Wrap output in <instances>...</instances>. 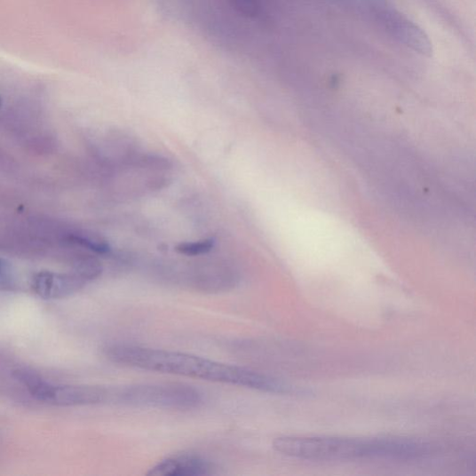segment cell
<instances>
[{"instance_id": "cell-1", "label": "cell", "mask_w": 476, "mask_h": 476, "mask_svg": "<svg viewBox=\"0 0 476 476\" xmlns=\"http://www.w3.org/2000/svg\"><path fill=\"white\" fill-rule=\"evenodd\" d=\"M105 353L111 362L125 367L185 376L271 393H300L297 388L266 374L190 353L123 344L107 346Z\"/></svg>"}, {"instance_id": "cell-2", "label": "cell", "mask_w": 476, "mask_h": 476, "mask_svg": "<svg viewBox=\"0 0 476 476\" xmlns=\"http://www.w3.org/2000/svg\"><path fill=\"white\" fill-rule=\"evenodd\" d=\"M273 448L289 457L319 462L363 459L404 461L410 452L408 440L398 438L355 440L283 436L274 440Z\"/></svg>"}, {"instance_id": "cell-3", "label": "cell", "mask_w": 476, "mask_h": 476, "mask_svg": "<svg viewBox=\"0 0 476 476\" xmlns=\"http://www.w3.org/2000/svg\"><path fill=\"white\" fill-rule=\"evenodd\" d=\"M119 402L136 406L168 409H194L202 403V395L183 385H146L119 390Z\"/></svg>"}, {"instance_id": "cell-4", "label": "cell", "mask_w": 476, "mask_h": 476, "mask_svg": "<svg viewBox=\"0 0 476 476\" xmlns=\"http://www.w3.org/2000/svg\"><path fill=\"white\" fill-rule=\"evenodd\" d=\"M374 13L380 25L395 41L424 56L432 55V47L428 36L407 16L385 5L377 6Z\"/></svg>"}, {"instance_id": "cell-5", "label": "cell", "mask_w": 476, "mask_h": 476, "mask_svg": "<svg viewBox=\"0 0 476 476\" xmlns=\"http://www.w3.org/2000/svg\"><path fill=\"white\" fill-rule=\"evenodd\" d=\"M87 282L75 273L58 274L42 272L35 276L33 287L44 299H62L82 290Z\"/></svg>"}, {"instance_id": "cell-6", "label": "cell", "mask_w": 476, "mask_h": 476, "mask_svg": "<svg viewBox=\"0 0 476 476\" xmlns=\"http://www.w3.org/2000/svg\"><path fill=\"white\" fill-rule=\"evenodd\" d=\"M210 464L201 456L184 453L172 456L150 469L151 476H202L209 474Z\"/></svg>"}, {"instance_id": "cell-7", "label": "cell", "mask_w": 476, "mask_h": 476, "mask_svg": "<svg viewBox=\"0 0 476 476\" xmlns=\"http://www.w3.org/2000/svg\"><path fill=\"white\" fill-rule=\"evenodd\" d=\"M110 396L107 390L94 386L53 385L49 403L64 406H87L106 401Z\"/></svg>"}, {"instance_id": "cell-8", "label": "cell", "mask_w": 476, "mask_h": 476, "mask_svg": "<svg viewBox=\"0 0 476 476\" xmlns=\"http://www.w3.org/2000/svg\"><path fill=\"white\" fill-rule=\"evenodd\" d=\"M13 377L28 388L33 398L49 403L53 385L41 376L30 369H19L13 371Z\"/></svg>"}, {"instance_id": "cell-9", "label": "cell", "mask_w": 476, "mask_h": 476, "mask_svg": "<svg viewBox=\"0 0 476 476\" xmlns=\"http://www.w3.org/2000/svg\"><path fill=\"white\" fill-rule=\"evenodd\" d=\"M215 244L214 238H204V240L198 242L178 244L176 246L175 250L187 257H196L208 254L214 249Z\"/></svg>"}, {"instance_id": "cell-10", "label": "cell", "mask_w": 476, "mask_h": 476, "mask_svg": "<svg viewBox=\"0 0 476 476\" xmlns=\"http://www.w3.org/2000/svg\"><path fill=\"white\" fill-rule=\"evenodd\" d=\"M69 238L72 242L98 254L105 255L110 251L109 245L100 238L83 234H71Z\"/></svg>"}, {"instance_id": "cell-11", "label": "cell", "mask_w": 476, "mask_h": 476, "mask_svg": "<svg viewBox=\"0 0 476 476\" xmlns=\"http://www.w3.org/2000/svg\"><path fill=\"white\" fill-rule=\"evenodd\" d=\"M230 4L241 13L255 16L259 12V0H228Z\"/></svg>"}, {"instance_id": "cell-12", "label": "cell", "mask_w": 476, "mask_h": 476, "mask_svg": "<svg viewBox=\"0 0 476 476\" xmlns=\"http://www.w3.org/2000/svg\"><path fill=\"white\" fill-rule=\"evenodd\" d=\"M0 281L7 284L12 281V266L4 259H0Z\"/></svg>"}, {"instance_id": "cell-13", "label": "cell", "mask_w": 476, "mask_h": 476, "mask_svg": "<svg viewBox=\"0 0 476 476\" xmlns=\"http://www.w3.org/2000/svg\"><path fill=\"white\" fill-rule=\"evenodd\" d=\"M2 104H3L2 98H0V107H2Z\"/></svg>"}]
</instances>
